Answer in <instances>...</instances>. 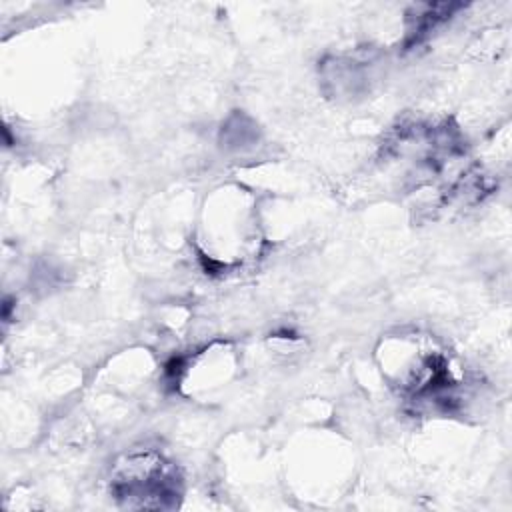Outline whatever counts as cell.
Returning a JSON list of instances; mask_svg holds the SVG:
<instances>
[{
    "label": "cell",
    "instance_id": "cell-1",
    "mask_svg": "<svg viewBox=\"0 0 512 512\" xmlns=\"http://www.w3.org/2000/svg\"><path fill=\"white\" fill-rule=\"evenodd\" d=\"M380 354L384 356L382 370L390 376L392 386L412 402H434L436 406L446 404L448 408V402L456 400L454 390L458 388V380L452 362L428 336L406 334L400 340L390 338Z\"/></svg>",
    "mask_w": 512,
    "mask_h": 512
},
{
    "label": "cell",
    "instance_id": "cell-2",
    "mask_svg": "<svg viewBox=\"0 0 512 512\" xmlns=\"http://www.w3.org/2000/svg\"><path fill=\"white\" fill-rule=\"evenodd\" d=\"M110 492L126 508L166 510L178 506L182 478L178 468L160 452L136 450L114 464Z\"/></svg>",
    "mask_w": 512,
    "mask_h": 512
}]
</instances>
